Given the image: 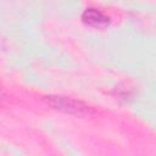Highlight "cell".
I'll return each instance as SVG.
<instances>
[{
  "instance_id": "1",
  "label": "cell",
  "mask_w": 156,
  "mask_h": 156,
  "mask_svg": "<svg viewBox=\"0 0 156 156\" xmlns=\"http://www.w3.org/2000/svg\"><path fill=\"white\" fill-rule=\"evenodd\" d=\"M44 101L46 105H49L51 108L71 113V115H90L93 113V108L84 104L83 101L68 98V96H61V95H49L44 98Z\"/></svg>"
},
{
  "instance_id": "2",
  "label": "cell",
  "mask_w": 156,
  "mask_h": 156,
  "mask_svg": "<svg viewBox=\"0 0 156 156\" xmlns=\"http://www.w3.org/2000/svg\"><path fill=\"white\" fill-rule=\"evenodd\" d=\"M82 20L85 24L91 26V27H98V28L105 27L110 23V17L107 15L93 7H89L83 12Z\"/></svg>"
},
{
  "instance_id": "3",
  "label": "cell",
  "mask_w": 156,
  "mask_h": 156,
  "mask_svg": "<svg viewBox=\"0 0 156 156\" xmlns=\"http://www.w3.org/2000/svg\"><path fill=\"white\" fill-rule=\"evenodd\" d=\"M4 99H5V96H4V94H2V91H1V89H0V104L2 102Z\"/></svg>"
}]
</instances>
